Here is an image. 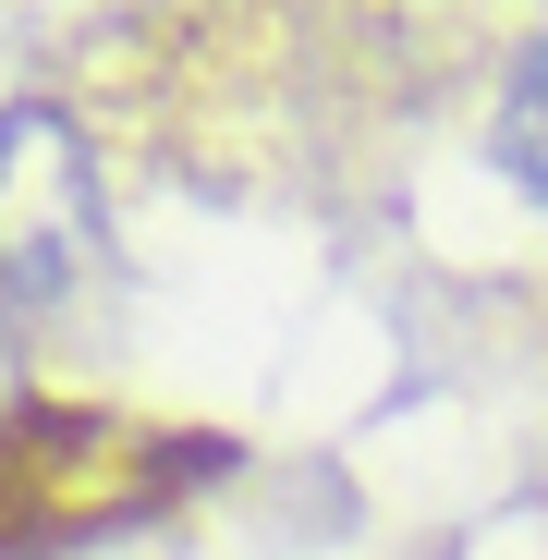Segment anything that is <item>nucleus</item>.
<instances>
[{"label":"nucleus","instance_id":"f257e3e1","mask_svg":"<svg viewBox=\"0 0 548 560\" xmlns=\"http://www.w3.org/2000/svg\"><path fill=\"white\" fill-rule=\"evenodd\" d=\"M500 171L524 183V196L548 208V37H524V61H512V85H500Z\"/></svg>","mask_w":548,"mask_h":560}]
</instances>
